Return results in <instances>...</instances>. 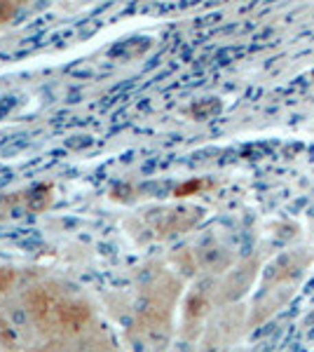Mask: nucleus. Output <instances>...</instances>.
Here are the masks:
<instances>
[{
  "label": "nucleus",
  "mask_w": 314,
  "mask_h": 352,
  "mask_svg": "<svg viewBox=\"0 0 314 352\" xmlns=\"http://www.w3.org/2000/svg\"><path fill=\"white\" fill-rule=\"evenodd\" d=\"M89 320V308L82 300L64 298L56 303V315H54V327L68 329V331H78L82 324H87Z\"/></svg>",
  "instance_id": "nucleus-1"
},
{
  "label": "nucleus",
  "mask_w": 314,
  "mask_h": 352,
  "mask_svg": "<svg viewBox=\"0 0 314 352\" xmlns=\"http://www.w3.org/2000/svg\"><path fill=\"white\" fill-rule=\"evenodd\" d=\"M24 204L31 214H40L52 204V186H38V188L28 190L24 197Z\"/></svg>",
  "instance_id": "nucleus-2"
},
{
  "label": "nucleus",
  "mask_w": 314,
  "mask_h": 352,
  "mask_svg": "<svg viewBox=\"0 0 314 352\" xmlns=\"http://www.w3.org/2000/svg\"><path fill=\"white\" fill-rule=\"evenodd\" d=\"M199 263L209 270H225L227 265H230V254H227L225 249H218V247L202 249V254H199Z\"/></svg>",
  "instance_id": "nucleus-3"
},
{
  "label": "nucleus",
  "mask_w": 314,
  "mask_h": 352,
  "mask_svg": "<svg viewBox=\"0 0 314 352\" xmlns=\"http://www.w3.org/2000/svg\"><path fill=\"white\" fill-rule=\"evenodd\" d=\"M251 277H254V268H242V270H237L235 275L230 277V282L225 285V298H237L239 294H244V289L249 287V282H251Z\"/></svg>",
  "instance_id": "nucleus-4"
},
{
  "label": "nucleus",
  "mask_w": 314,
  "mask_h": 352,
  "mask_svg": "<svg viewBox=\"0 0 314 352\" xmlns=\"http://www.w3.org/2000/svg\"><path fill=\"white\" fill-rule=\"evenodd\" d=\"M24 5H26V0H0V26L12 21L14 16L21 12Z\"/></svg>",
  "instance_id": "nucleus-5"
},
{
  "label": "nucleus",
  "mask_w": 314,
  "mask_h": 352,
  "mask_svg": "<svg viewBox=\"0 0 314 352\" xmlns=\"http://www.w3.org/2000/svg\"><path fill=\"white\" fill-rule=\"evenodd\" d=\"M16 345V333L12 324L0 315V348H14Z\"/></svg>",
  "instance_id": "nucleus-6"
},
{
  "label": "nucleus",
  "mask_w": 314,
  "mask_h": 352,
  "mask_svg": "<svg viewBox=\"0 0 314 352\" xmlns=\"http://www.w3.org/2000/svg\"><path fill=\"white\" fill-rule=\"evenodd\" d=\"M204 181H186L183 186H179V188L174 190V195L176 197H188V195H195L197 190H202L204 188Z\"/></svg>",
  "instance_id": "nucleus-7"
},
{
  "label": "nucleus",
  "mask_w": 314,
  "mask_h": 352,
  "mask_svg": "<svg viewBox=\"0 0 314 352\" xmlns=\"http://www.w3.org/2000/svg\"><path fill=\"white\" fill-rule=\"evenodd\" d=\"M14 280H16V272L12 268H0V296L12 289Z\"/></svg>",
  "instance_id": "nucleus-8"
}]
</instances>
